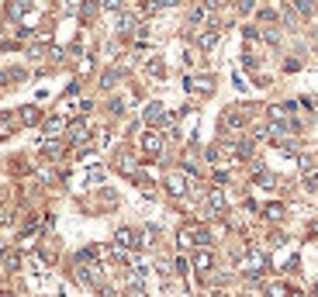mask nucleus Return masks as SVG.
I'll use <instances>...</instances> for the list:
<instances>
[{
	"instance_id": "nucleus-1",
	"label": "nucleus",
	"mask_w": 318,
	"mask_h": 297,
	"mask_svg": "<svg viewBox=\"0 0 318 297\" xmlns=\"http://www.w3.org/2000/svg\"><path fill=\"white\" fill-rule=\"evenodd\" d=\"M139 146H142V152H146V155H159V148H162V139H159V132H142Z\"/></svg>"
},
{
	"instance_id": "nucleus-2",
	"label": "nucleus",
	"mask_w": 318,
	"mask_h": 297,
	"mask_svg": "<svg viewBox=\"0 0 318 297\" xmlns=\"http://www.w3.org/2000/svg\"><path fill=\"white\" fill-rule=\"evenodd\" d=\"M146 121H149V125H169L173 118L166 114L162 104H149V107H146Z\"/></svg>"
},
{
	"instance_id": "nucleus-3",
	"label": "nucleus",
	"mask_w": 318,
	"mask_h": 297,
	"mask_svg": "<svg viewBox=\"0 0 318 297\" xmlns=\"http://www.w3.org/2000/svg\"><path fill=\"white\" fill-rule=\"evenodd\" d=\"M166 190H169L173 197L187 194V180H183V173H169V176H166Z\"/></svg>"
},
{
	"instance_id": "nucleus-4",
	"label": "nucleus",
	"mask_w": 318,
	"mask_h": 297,
	"mask_svg": "<svg viewBox=\"0 0 318 297\" xmlns=\"http://www.w3.org/2000/svg\"><path fill=\"white\" fill-rule=\"evenodd\" d=\"M263 266H266V256H263V252H249V256L242 259V270H245V273H259Z\"/></svg>"
},
{
	"instance_id": "nucleus-5",
	"label": "nucleus",
	"mask_w": 318,
	"mask_h": 297,
	"mask_svg": "<svg viewBox=\"0 0 318 297\" xmlns=\"http://www.w3.org/2000/svg\"><path fill=\"white\" fill-rule=\"evenodd\" d=\"M114 245H118V249L135 245V231H132V228H118V231H114Z\"/></svg>"
},
{
	"instance_id": "nucleus-6",
	"label": "nucleus",
	"mask_w": 318,
	"mask_h": 297,
	"mask_svg": "<svg viewBox=\"0 0 318 297\" xmlns=\"http://www.w3.org/2000/svg\"><path fill=\"white\" fill-rule=\"evenodd\" d=\"M208 211H211V215L225 211V194H222V190H211V194H208Z\"/></svg>"
},
{
	"instance_id": "nucleus-7",
	"label": "nucleus",
	"mask_w": 318,
	"mask_h": 297,
	"mask_svg": "<svg viewBox=\"0 0 318 297\" xmlns=\"http://www.w3.org/2000/svg\"><path fill=\"white\" fill-rule=\"evenodd\" d=\"M194 266H197V270H201V273H208V270H211V266H215V256H211V252H208V249H201V252H197V256H194Z\"/></svg>"
},
{
	"instance_id": "nucleus-8",
	"label": "nucleus",
	"mask_w": 318,
	"mask_h": 297,
	"mask_svg": "<svg viewBox=\"0 0 318 297\" xmlns=\"http://www.w3.org/2000/svg\"><path fill=\"white\" fill-rule=\"evenodd\" d=\"M187 90H197V93H211V79H208V76H201V79H194V76H190V79H187Z\"/></svg>"
},
{
	"instance_id": "nucleus-9",
	"label": "nucleus",
	"mask_w": 318,
	"mask_h": 297,
	"mask_svg": "<svg viewBox=\"0 0 318 297\" xmlns=\"http://www.w3.org/2000/svg\"><path fill=\"white\" fill-rule=\"evenodd\" d=\"M63 128H66V121H63L59 114H56V118H49V121H45V139H52V135H59Z\"/></svg>"
},
{
	"instance_id": "nucleus-10",
	"label": "nucleus",
	"mask_w": 318,
	"mask_h": 297,
	"mask_svg": "<svg viewBox=\"0 0 318 297\" xmlns=\"http://www.w3.org/2000/svg\"><path fill=\"white\" fill-rule=\"evenodd\" d=\"M28 7H31L28 0H10V3H7V14H10V17H24Z\"/></svg>"
},
{
	"instance_id": "nucleus-11",
	"label": "nucleus",
	"mask_w": 318,
	"mask_h": 297,
	"mask_svg": "<svg viewBox=\"0 0 318 297\" xmlns=\"http://www.w3.org/2000/svg\"><path fill=\"white\" fill-rule=\"evenodd\" d=\"M215 42H218V31H201V35H197V45H201V49H211Z\"/></svg>"
},
{
	"instance_id": "nucleus-12",
	"label": "nucleus",
	"mask_w": 318,
	"mask_h": 297,
	"mask_svg": "<svg viewBox=\"0 0 318 297\" xmlns=\"http://www.w3.org/2000/svg\"><path fill=\"white\" fill-rule=\"evenodd\" d=\"M83 139H86V125H83V121H77V125L70 128V142H83Z\"/></svg>"
},
{
	"instance_id": "nucleus-13",
	"label": "nucleus",
	"mask_w": 318,
	"mask_h": 297,
	"mask_svg": "<svg viewBox=\"0 0 318 297\" xmlns=\"http://www.w3.org/2000/svg\"><path fill=\"white\" fill-rule=\"evenodd\" d=\"M225 125H229V128H242V125H245V118H242L238 111H229V114H225Z\"/></svg>"
},
{
	"instance_id": "nucleus-14",
	"label": "nucleus",
	"mask_w": 318,
	"mask_h": 297,
	"mask_svg": "<svg viewBox=\"0 0 318 297\" xmlns=\"http://www.w3.org/2000/svg\"><path fill=\"white\" fill-rule=\"evenodd\" d=\"M132 28H139L135 17H132V14H121V17H118V31H132Z\"/></svg>"
},
{
	"instance_id": "nucleus-15",
	"label": "nucleus",
	"mask_w": 318,
	"mask_h": 297,
	"mask_svg": "<svg viewBox=\"0 0 318 297\" xmlns=\"http://www.w3.org/2000/svg\"><path fill=\"white\" fill-rule=\"evenodd\" d=\"M176 242H180L183 249H190V245H194V231H190V228H180V235H176Z\"/></svg>"
},
{
	"instance_id": "nucleus-16",
	"label": "nucleus",
	"mask_w": 318,
	"mask_h": 297,
	"mask_svg": "<svg viewBox=\"0 0 318 297\" xmlns=\"http://www.w3.org/2000/svg\"><path fill=\"white\" fill-rule=\"evenodd\" d=\"M266 297H291V291H287L284 284H270V287H266Z\"/></svg>"
},
{
	"instance_id": "nucleus-17",
	"label": "nucleus",
	"mask_w": 318,
	"mask_h": 297,
	"mask_svg": "<svg viewBox=\"0 0 318 297\" xmlns=\"http://www.w3.org/2000/svg\"><path fill=\"white\" fill-rule=\"evenodd\" d=\"M298 146H301L298 139H284V142H280V152H287V155H298Z\"/></svg>"
},
{
	"instance_id": "nucleus-18",
	"label": "nucleus",
	"mask_w": 318,
	"mask_h": 297,
	"mask_svg": "<svg viewBox=\"0 0 318 297\" xmlns=\"http://www.w3.org/2000/svg\"><path fill=\"white\" fill-rule=\"evenodd\" d=\"M21 121H24V125H35V121H38V111H35V107H24V111H21Z\"/></svg>"
},
{
	"instance_id": "nucleus-19",
	"label": "nucleus",
	"mask_w": 318,
	"mask_h": 297,
	"mask_svg": "<svg viewBox=\"0 0 318 297\" xmlns=\"http://www.w3.org/2000/svg\"><path fill=\"white\" fill-rule=\"evenodd\" d=\"M3 266H7V270H17V266H21L17 252H3Z\"/></svg>"
},
{
	"instance_id": "nucleus-20",
	"label": "nucleus",
	"mask_w": 318,
	"mask_h": 297,
	"mask_svg": "<svg viewBox=\"0 0 318 297\" xmlns=\"http://www.w3.org/2000/svg\"><path fill=\"white\" fill-rule=\"evenodd\" d=\"M312 7H315V0H294V10L298 14H312Z\"/></svg>"
},
{
	"instance_id": "nucleus-21",
	"label": "nucleus",
	"mask_w": 318,
	"mask_h": 297,
	"mask_svg": "<svg viewBox=\"0 0 318 297\" xmlns=\"http://www.w3.org/2000/svg\"><path fill=\"white\" fill-rule=\"evenodd\" d=\"M97 7H100V3H97V0H86V3H83V10H80V14H83V17H93V14H97Z\"/></svg>"
},
{
	"instance_id": "nucleus-22",
	"label": "nucleus",
	"mask_w": 318,
	"mask_h": 297,
	"mask_svg": "<svg viewBox=\"0 0 318 297\" xmlns=\"http://www.w3.org/2000/svg\"><path fill=\"white\" fill-rule=\"evenodd\" d=\"M280 215H284L280 204H270V208H266V218H280Z\"/></svg>"
},
{
	"instance_id": "nucleus-23",
	"label": "nucleus",
	"mask_w": 318,
	"mask_h": 297,
	"mask_svg": "<svg viewBox=\"0 0 318 297\" xmlns=\"http://www.w3.org/2000/svg\"><path fill=\"white\" fill-rule=\"evenodd\" d=\"M104 7H111V10H121V0H104Z\"/></svg>"
},
{
	"instance_id": "nucleus-24",
	"label": "nucleus",
	"mask_w": 318,
	"mask_h": 297,
	"mask_svg": "<svg viewBox=\"0 0 318 297\" xmlns=\"http://www.w3.org/2000/svg\"><path fill=\"white\" fill-rule=\"evenodd\" d=\"M312 235H318V222H312Z\"/></svg>"
},
{
	"instance_id": "nucleus-25",
	"label": "nucleus",
	"mask_w": 318,
	"mask_h": 297,
	"mask_svg": "<svg viewBox=\"0 0 318 297\" xmlns=\"http://www.w3.org/2000/svg\"><path fill=\"white\" fill-rule=\"evenodd\" d=\"M0 297H10V294H7V291H3V294H0Z\"/></svg>"
},
{
	"instance_id": "nucleus-26",
	"label": "nucleus",
	"mask_w": 318,
	"mask_h": 297,
	"mask_svg": "<svg viewBox=\"0 0 318 297\" xmlns=\"http://www.w3.org/2000/svg\"><path fill=\"white\" fill-rule=\"evenodd\" d=\"M291 297H305V294H291Z\"/></svg>"
},
{
	"instance_id": "nucleus-27",
	"label": "nucleus",
	"mask_w": 318,
	"mask_h": 297,
	"mask_svg": "<svg viewBox=\"0 0 318 297\" xmlns=\"http://www.w3.org/2000/svg\"><path fill=\"white\" fill-rule=\"evenodd\" d=\"M315 38H318V28H315Z\"/></svg>"
},
{
	"instance_id": "nucleus-28",
	"label": "nucleus",
	"mask_w": 318,
	"mask_h": 297,
	"mask_svg": "<svg viewBox=\"0 0 318 297\" xmlns=\"http://www.w3.org/2000/svg\"><path fill=\"white\" fill-rule=\"evenodd\" d=\"M315 297H318V287H315Z\"/></svg>"
}]
</instances>
